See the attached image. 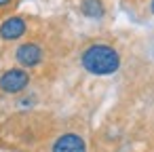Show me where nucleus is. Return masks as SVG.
<instances>
[{"label": "nucleus", "mask_w": 154, "mask_h": 152, "mask_svg": "<svg viewBox=\"0 0 154 152\" xmlns=\"http://www.w3.org/2000/svg\"><path fill=\"white\" fill-rule=\"evenodd\" d=\"M42 57H45V51L36 42H23L15 51V61L21 68H36L42 61Z\"/></svg>", "instance_id": "7ed1b4c3"}, {"label": "nucleus", "mask_w": 154, "mask_h": 152, "mask_svg": "<svg viewBox=\"0 0 154 152\" xmlns=\"http://www.w3.org/2000/svg\"><path fill=\"white\" fill-rule=\"evenodd\" d=\"M30 85V74L26 68H11L0 74V91L7 95L21 93Z\"/></svg>", "instance_id": "f03ea898"}, {"label": "nucleus", "mask_w": 154, "mask_h": 152, "mask_svg": "<svg viewBox=\"0 0 154 152\" xmlns=\"http://www.w3.org/2000/svg\"><path fill=\"white\" fill-rule=\"evenodd\" d=\"M7 5H11V0H0V9L7 7Z\"/></svg>", "instance_id": "0eeeda50"}, {"label": "nucleus", "mask_w": 154, "mask_h": 152, "mask_svg": "<svg viewBox=\"0 0 154 152\" xmlns=\"http://www.w3.org/2000/svg\"><path fill=\"white\" fill-rule=\"evenodd\" d=\"M53 152H87V144L78 133H63L55 139Z\"/></svg>", "instance_id": "39448f33"}, {"label": "nucleus", "mask_w": 154, "mask_h": 152, "mask_svg": "<svg viewBox=\"0 0 154 152\" xmlns=\"http://www.w3.org/2000/svg\"><path fill=\"white\" fill-rule=\"evenodd\" d=\"M80 11H82V15L89 17V19H99V17H103V13H106L101 0H82V2H80Z\"/></svg>", "instance_id": "423d86ee"}, {"label": "nucleus", "mask_w": 154, "mask_h": 152, "mask_svg": "<svg viewBox=\"0 0 154 152\" xmlns=\"http://www.w3.org/2000/svg\"><path fill=\"white\" fill-rule=\"evenodd\" d=\"M28 30V23L23 17L19 15H13V17H7L2 23H0V38L2 40H19Z\"/></svg>", "instance_id": "20e7f679"}, {"label": "nucleus", "mask_w": 154, "mask_h": 152, "mask_svg": "<svg viewBox=\"0 0 154 152\" xmlns=\"http://www.w3.org/2000/svg\"><path fill=\"white\" fill-rule=\"evenodd\" d=\"M80 64L93 76H108V74H114L120 68V55L114 47L95 42V45H91L82 51Z\"/></svg>", "instance_id": "f257e3e1"}, {"label": "nucleus", "mask_w": 154, "mask_h": 152, "mask_svg": "<svg viewBox=\"0 0 154 152\" xmlns=\"http://www.w3.org/2000/svg\"><path fill=\"white\" fill-rule=\"evenodd\" d=\"M150 11H152V13H154V0H152V5H150Z\"/></svg>", "instance_id": "6e6552de"}]
</instances>
